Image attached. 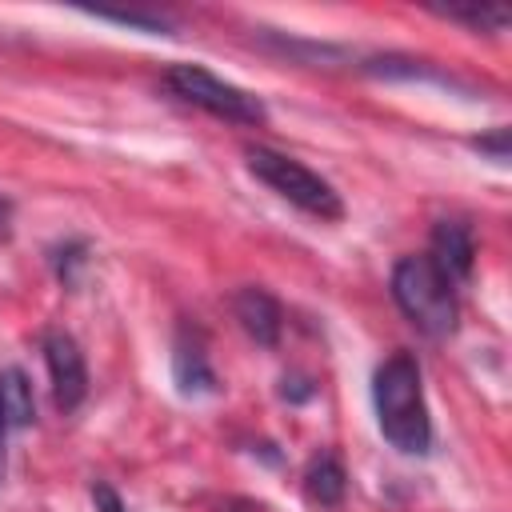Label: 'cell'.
Segmentation results:
<instances>
[{"label": "cell", "instance_id": "7a4b0ae2", "mask_svg": "<svg viewBox=\"0 0 512 512\" xmlns=\"http://www.w3.org/2000/svg\"><path fill=\"white\" fill-rule=\"evenodd\" d=\"M392 300L432 340L456 328V284L432 264V256H404L392 268Z\"/></svg>", "mask_w": 512, "mask_h": 512}, {"label": "cell", "instance_id": "3957f363", "mask_svg": "<svg viewBox=\"0 0 512 512\" xmlns=\"http://www.w3.org/2000/svg\"><path fill=\"white\" fill-rule=\"evenodd\" d=\"M248 168H252L256 180H264L272 192H280L288 204L304 208L308 216H320V220H340L344 216L340 192L324 176L304 168L300 160H292L284 152H272V148H248Z\"/></svg>", "mask_w": 512, "mask_h": 512}, {"label": "cell", "instance_id": "9a60e30c", "mask_svg": "<svg viewBox=\"0 0 512 512\" xmlns=\"http://www.w3.org/2000/svg\"><path fill=\"white\" fill-rule=\"evenodd\" d=\"M92 500H96V512H124V500H120L116 488L104 484V480L92 484Z\"/></svg>", "mask_w": 512, "mask_h": 512}, {"label": "cell", "instance_id": "8992f818", "mask_svg": "<svg viewBox=\"0 0 512 512\" xmlns=\"http://www.w3.org/2000/svg\"><path fill=\"white\" fill-rule=\"evenodd\" d=\"M472 260H476V240L468 232V224L460 220H440L432 228V264L456 284L472 276Z\"/></svg>", "mask_w": 512, "mask_h": 512}, {"label": "cell", "instance_id": "ac0fdd59", "mask_svg": "<svg viewBox=\"0 0 512 512\" xmlns=\"http://www.w3.org/2000/svg\"><path fill=\"white\" fill-rule=\"evenodd\" d=\"M4 472H8V460H4V428H0V480H4Z\"/></svg>", "mask_w": 512, "mask_h": 512}, {"label": "cell", "instance_id": "e0dca14e", "mask_svg": "<svg viewBox=\"0 0 512 512\" xmlns=\"http://www.w3.org/2000/svg\"><path fill=\"white\" fill-rule=\"evenodd\" d=\"M12 232V204L8 200H0V240Z\"/></svg>", "mask_w": 512, "mask_h": 512}, {"label": "cell", "instance_id": "277c9868", "mask_svg": "<svg viewBox=\"0 0 512 512\" xmlns=\"http://www.w3.org/2000/svg\"><path fill=\"white\" fill-rule=\"evenodd\" d=\"M164 80L180 100H188V104H196V108H204L220 120H232V124H264L268 120V108L252 92L212 76L200 64H172Z\"/></svg>", "mask_w": 512, "mask_h": 512}, {"label": "cell", "instance_id": "5b68a950", "mask_svg": "<svg viewBox=\"0 0 512 512\" xmlns=\"http://www.w3.org/2000/svg\"><path fill=\"white\" fill-rule=\"evenodd\" d=\"M40 348H44V364H48V376H52L56 408H64V412L80 408L84 396H88V364H84L80 344L68 332H44Z\"/></svg>", "mask_w": 512, "mask_h": 512}, {"label": "cell", "instance_id": "7c38bea8", "mask_svg": "<svg viewBox=\"0 0 512 512\" xmlns=\"http://www.w3.org/2000/svg\"><path fill=\"white\" fill-rule=\"evenodd\" d=\"M84 244L80 240H72V244H64V248H56V276L64 280V284H76V268L84 264Z\"/></svg>", "mask_w": 512, "mask_h": 512}, {"label": "cell", "instance_id": "8fae6325", "mask_svg": "<svg viewBox=\"0 0 512 512\" xmlns=\"http://www.w3.org/2000/svg\"><path fill=\"white\" fill-rule=\"evenodd\" d=\"M444 12L448 20H460L468 28H480V32H500L508 24V8H484V4H448V8H436Z\"/></svg>", "mask_w": 512, "mask_h": 512}, {"label": "cell", "instance_id": "6da1fadb", "mask_svg": "<svg viewBox=\"0 0 512 512\" xmlns=\"http://www.w3.org/2000/svg\"><path fill=\"white\" fill-rule=\"evenodd\" d=\"M372 400H376V420H380L384 440L408 456H424L432 444V420L424 404L420 364L408 352H392L376 368Z\"/></svg>", "mask_w": 512, "mask_h": 512}, {"label": "cell", "instance_id": "52a82bcc", "mask_svg": "<svg viewBox=\"0 0 512 512\" xmlns=\"http://www.w3.org/2000/svg\"><path fill=\"white\" fill-rule=\"evenodd\" d=\"M232 312H236L240 328H244L256 344L272 348V344L280 340L284 312H280V304H276L264 288H240V292H236V300H232Z\"/></svg>", "mask_w": 512, "mask_h": 512}, {"label": "cell", "instance_id": "5bb4252c", "mask_svg": "<svg viewBox=\"0 0 512 512\" xmlns=\"http://www.w3.org/2000/svg\"><path fill=\"white\" fill-rule=\"evenodd\" d=\"M472 148L488 152L492 160H508V128H496L492 136H476V140H472Z\"/></svg>", "mask_w": 512, "mask_h": 512}, {"label": "cell", "instance_id": "30bf717a", "mask_svg": "<svg viewBox=\"0 0 512 512\" xmlns=\"http://www.w3.org/2000/svg\"><path fill=\"white\" fill-rule=\"evenodd\" d=\"M172 376H176V384H180L184 396H208V392H216V372H212V364L204 360V352L196 344H176Z\"/></svg>", "mask_w": 512, "mask_h": 512}, {"label": "cell", "instance_id": "2e32d148", "mask_svg": "<svg viewBox=\"0 0 512 512\" xmlns=\"http://www.w3.org/2000/svg\"><path fill=\"white\" fill-rule=\"evenodd\" d=\"M280 396H284V400H308V396H312V384H308V380H288V376H284Z\"/></svg>", "mask_w": 512, "mask_h": 512}, {"label": "cell", "instance_id": "9c48e42d", "mask_svg": "<svg viewBox=\"0 0 512 512\" xmlns=\"http://www.w3.org/2000/svg\"><path fill=\"white\" fill-rule=\"evenodd\" d=\"M344 488H348V476H344V468H340L336 456H316L308 464V472H304V496L316 508H340Z\"/></svg>", "mask_w": 512, "mask_h": 512}, {"label": "cell", "instance_id": "4fadbf2b", "mask_svg": "<svg viewBox=\"0 0 512 512\" xmlns=\"http://www.w3.org/2000/svg\"><path fill=\"white\" fill-rule=\"evenodd\" d=\"M100 20H116V24H132V28H144V32H164L168 20L164 16H140V12H96Z\"/></svg>", "mask_w": 512, "mask_h": 512}, {"label": "cell", "instance_id": "ba28073f", "mask_svg": "<svg viewBox=\"0 0 512 512\" xmlns=\"http://www.w3.org/2000/svg\"><path fill=\"white\" fill-rule=\"evenodd\" d=\"M36 420V396L20 368L0 372V428H28Z\"/></svg>", "mask_w": 512, "mask_h": 512}]
</instances>
